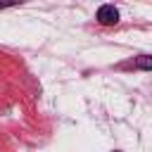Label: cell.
Segmentation results:
<instances>
[{"label": "cell", "instance_id": "3957f363", "mask_svg": "<svg viewBox=\"0 0 152 152\" xmlns=\"http://www.w3.org/2000/svg\"><path fill=\"white\" fill-rule=\"evenodd\" d=\"M14 2H0V10H5V7H12Z\"/></svg>", "mask_w": 152, "mask_h": 152}, {"label": "cell", "instance_id": "7a4b0ae2", "mask_svg": "<svg viewBox=\"0 0 152 152\" xmlns=\"http://www.w3.org/2000/svg\"><path fill=\"white\" fill-rule=\"evenodd\" d=\"M133 66H135V69H145V71H150V69H152V55H140V57H135Z\"/></svg>", "mask_w": 152, "mask_h": 152}, {"label": "cell", "instance_id": "6da1fadb", "mask_svg": "<svg viewBox=\"0 0 152 152\" xmlns=\"http://www.w3.org/2000/svg\"><path fill=\"white\" fill-rule=\"evenodd\" d=\"M97 21H100L102 26H114V24L119 21V10H116L114 5H102V7L97 10Z\"/></svg>", "mask_w": 152, "mask_h": 152}]
</instances>
